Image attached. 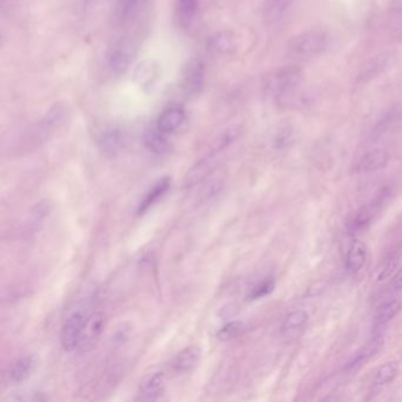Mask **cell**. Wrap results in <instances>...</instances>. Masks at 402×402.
I'll return each instance as SVG.
<instances>
[{
	"mask_svg": "<svg viewBox=\"0 0 402 402\" xmlns=\"http://www.w3.org/2000/svg\"><path fill=\"white\" fill-rule=\"evenodd\" d=\"M171 186H172V179L168 176L156 181L151 188L145 193L143 200L140 202V204L137 207V214L144 215L152 207H155L169 193Z\"/></svg>",
	"mask_w": 402,
	"mask_h": 402,
	"instance_id": "14",
	"label": "cell"
},
{
	"mask_svg": "<svg viewBox=\"0 0 402 402\" xmlns=\"http://www.w3.org/2000/svg\"><path fill=\"white\" fill-rule=\"evenodd\" d=\"M244 329V323L241 321H232L227 325H224L218 332H217V338L221 341H230L232 338H237Z\"/></svg>",
	"mask_w": 402,
	"mask_h": 402,
	"instance_id": "29",
	"label": "cell"
},
{
	"mask_svg": "<svg viewBox=\"0 0 402 402\" xmlns=\"http://www.w3.org/2000/svg\"><path fill=\"white\" fill-rule=\"evenodd\" d=\"M135 54V43L131 37H121L109 51V66L116 73H126Z\"/></svg>",
	"mask_w": 402,
	"mask_h": 402,
	"instance_id": "8",
	"label": "cell"
},
{
	"mask_svg": "<svg viewBox=\"0 0 402 402\" xmlns=\"http://www.w3.org/2000/svg\"><path fill=\"white\" fill-rule=\"evenodd\" d=\"M304 70L297 65L275 68L263 80V91L278 105H289L295 100L304 84Z\"/></svg>",
	"mask_w": 402,
	"mask_h": 402,
	"instance_id": "1",
	"label": "cell"
},
{
	"mask_svg": "<svg viewBox=\"0 0 402 402\" xmlns=\"http://www.w3.org/2000/svg\"><path fill=\"white\" fill-rule=\"evenodd\" d=\"M210 46L215 52H218V54H232L237 46V40H236L235 34L232 32L222 31L214 36L210 40Z\"/></svg>",
	"mask_w": 402,
	"mask_h": 402,
	"instance_id": "23",
	"label": "cell"
},
{
	"mask_svg": "<svg viewBox=\"0 0 402 402\" xmlns=\"http://www.w3.org/2000/svg\"><path fill=\"white\" fill-rule=\"evenodd\" d=\"M95 143L103 155L114 157L124 147L126 136L118 126L105 124L95 130Z\"/></svg>",
	"mask_w": 402,
	"mask_h": 402,
	"instance_id": "6",
	"label": "cell"
},
{
	"mask_svg": "<svg viewBox=\"0 0 402 402\" xmlns=\"http://www.w3.org/2000/svg\"><path fill=\"white\" fill-rule=\"evenodd\" d=\"M205 68L201 59L194 58L188 63L183 73L182 85L186 95L194 96L201 92L204 85Z\"/></svg>",
	"mask_w": 402,
	"mask_h": 402,
	"instance_id": "11",
	"label": "cell"
},
{
	"mask_svg": "<svg viewBox=\"0 0 402 402\" xmlns=\"http://www.w3.org/2000/svg\"><path fill=\"white\" fill-rule=\"evenodd\" d=\"M386 193H381L378 195L368 204L364 205L362 208L357 210L352 223L349 224V232L350 234H357L362 229L367 228L371 222L374 220V217L380 213L382 208L383 202L386 200Z\"/></svg>",
	"mask_w": 402,
	"mask_h": 402,
	"instance_id": "12",
	"label": "cell"
},
{
	"mask_svg": "<svg viewBox=\"0 0 402 402\" xmlns=\"http://www.w3.org/2000/svg\"><path fill=\"white\" fill-rule=\"evenodd\" d=\"M87 316L84 309H76L65 320L61 330V345L65 352L73 353L78 349Z\"/></svg>",
	"mask_w": 402,
	"mask_h": 402,
	"instance_id": "5",
	"label": "cell"
},
{
	"mask_svg": "<svg viewBox=\"0 0 402 402\" xmlns=\"http://www.w3.org/2000/svg\"><path fill=\"white\" fill-rule=\"evenodd\" d=\"M138 5L140 0H118L117 13L119 20H130L136 13Z\"/></svg>",
	"mask_w": 402,
	"mask_h": 402,
	"instance_id": "30",
	"label": "cell"
},
{
	"mask_svg": "<svg viewBox=\"0 0 402 402\" xmlns=\"http://www.w3.org/2000/svg\"><path fill=\"white\" fill-rule=\"evenodd\" d=\"M167 133L161 131L157 126L145 130L143 143L149 151L156 155H164L170 150V142L168 141Z\"/></svg>",
	"mask_w": 402,
	"mask_h": 402,
	"instance_id": "21",
	"label": "cell"
},
{
	"mask_svg": "<svg viewBox=\"0 0 402 402\" xmlns=\"http://www.w3.org/2000/svg\"><path fill=\"white\" fill-rule=\"evenodd\" d=\"M388 162H389V154L387 150L382 148L373 149L361 158L357 169L361 172L381 170L383 168L387 167Z\"/></svg>",
	"mask_w": 402,
	"mask_h": 402,
	"instance_id": "20",
	"label": "cell"
},
{
	"mask_svg": "<svg viewBox=\"0 0 402 402\" xmlns=\"http://www.w3.org/2000/svg\"><path fill=\"white\" fill-rule=\"evenodd\" d=\"M382 338H378L362 345V347L357 350V353L355 354L353 361L350 362V367H357V366L364 364L366 361L369 360V359L374 357L375 354L379 353L380 349L382 348Z\"/></svg>",
	"mask_w": 402,
	"mask_h": 402,
	"instance_id": "25",
	"label": "cell"
},
{
	"mask_svg": "<svg viewBox=\"0 0 402 402\" xmlns=\"http://www.w3.org/2000/svg\"><path fill=\"white\" fill-rule=\"evenodd\" d=\"M392 288L394 290H401L402 289V268L399 270L396 275L393 277V281H392Z\"/></svg>",
	"mask_w": 402,
	"mask_h": 402,
	"instance_id": "33",
	"label": "cell"
},
{
	"mask_svg": "<svg viewBox=\"0 0 402 402\" xmlns=\"http://www.w3.org/2000/svg\"><path fill=\"white\" fill-rule=\"evenodd\" d=\"M200 11V0H176L174 17L182 29H189L195 23Z\"/></svg>",
	"mask_w": 402,
	"mask_h": 402,
	"instance_id": "18",
	"label": "cell"
},
{
	"mask_svg": "<svg viewBox=\"0 0 402 402\" xmlns=\"http://www.w3.org/2000/svg\"><path fill=\"white\" fill-rule=\"evenodd\" d=\"M66 117L68 107H65V104L56 103L32 128L31 141L34 142V144H40L47 141L50 137L54 136V133L61 129Z\"/></svg>",
	"mask_w": 402,
	"mask_h": 402,
	"instance_id": "4",
	"label": "cell"
},
{
	"mask_svg": "<svg viewBox=\"0 0 402 402\" xmlns=\"http://www.w3.org/2000/svg\"><path fill=\"white\" fill-rule=\"evenodd\" d=\"M332 43V36L326 29H311L294 36L289 40L287 54L294 59H311L326 52Z\"/></svg>",
	"mask_w": 402,
	"mask_h": 402,
	"instance_id": "2",
	"label": "cell"
},
{
	"mask_svg": "<svg viewBox=\"0 0 402 402\" xmlns=\"http://www.w3.org/2000/svg\"><path fill=\"white\" fill-rule=\"evenodd\" d=\"M367 260V247L361 241H354L345 258V268L350 273H357L362 269Z\"/></svg>",
	"mask_w": 402,
	"mask_h": 402,
	"instance_id": "22",
	"label": "cell"
},
{
	"mask_svg": "<svg viewBox=\"0 0 402 402\" xmlns=\"http://www.w3.org/2000/svg\"><path fill=\"white\" fill-rule=\"evenodd\" d=\"M186 114L179 105H171L160 114L157 119V128L164 133H171L179 129L186 121Z\"/></svg>",
	"mask_w": 402,
	"mask_h": 402,
	"instance_id": "17",
	"label": "cell"
},
{
	"mask_svg": "<svg viewBox=\"0 0 402 402\" xmlns=\"http://www.w3.org/2000/svg\"><path fill=\"white\" fill-rule=\"evenodd\" d=\"M395 61V54L393 52H383L378 54L375 57L371 58L366 64L362 66L360 73L357 75L355 83L357 85H364L372 80H376L393 66Z\"/></svg>",
	"mask_w": 402,
	"mask_h": 402,
	"instance_id": "9",
	"label": "cell"
},
{
	"mask_svg": "<svg viewBox=\"0 0 402 402\" xmlns=\"http://www.w3.org/2000/svg\"><path fill=\"white\" fill-rule=\"evenodd\" d=\"M399 373V364L396 361H389L382 364L378 372H376L375 382L376 386H385L392 382L396 378Z\"/></svg>",
	"mask_w": 402,
	"mask_h": 402,
	"instance_id": "27",
	"label": "cell"
},
{
	"mask_svg": "<svg viewBox=\"0 0 402 402\" xmlns=\"http://www.w3.org/2000/svg\"><path fill=\"white\" fill-rule=\"evenodd\" d=\"M308 319H309V315H308L307 311H302V309H297V311L289 313L288 315L285 316V321L282 322V334H288L294 330L300 329L307 325Z\"/></svg>",
	"mask_w": 402,
	"mask_h": 402,
	"instance_id": "26",
	"label": "cell"
},
{
	"mask_svg": "<svg viewBox=\"0 0 402 402\" xmlns=\"http://www.w3.org/2000/svg\"><path fill=\"white\" fill-rule=\"evenodd\" d=\"M275 287H276L275 278L273 276L266 277L261 282H258L254 288L251 289L248 297H249V300H258L262 297H266L274 292Z\"/></svg>",
	"mask_w": 402,
	"mask_h": 402,
	"instance_id": "28",
	"label": "cell"
},
{
	"mask_svg": "<svg viewBox=\"0 0 402 402\" xmlns=\"http://www.w3.org/2000/svg\"><path fill=\"white\" fill-rule=\"evenodd\" d=\"M37 360L34 355H25L13 361L4 374V382L8 386H17L30 378L36 368Z\"/></svg>",
	"mask_w": 402,
	"mask_h": 402,
	"instance_id": "10",
	"label": "cell"
},
{
	"mask_svg": "<svg viewBox=\"0 0 402 402\" xmlns=\"http://www.w3.org/2000/svg\"><path fill=\"white\" fill-rule=\"evenodd\" d=\"M401 309V302L398 300L388 301L386 304H381L375 311L374 323L375 326H383L386 323L391 322L395 316L398 315Z\"/></svg>",
	"mask_w": 402,
	"mask_h": 402,
	"instance_id": "24",
	"label": "cell"
},
{
	"mask_svg": "<svg viewBox=\"0 0 402 402\" xmlns=\"http://www.w3.org/2000/svg\"><path fill=\"white\" fill-rule=\"evenodd\" d=\"M165 391V379L163 373H152L142 381L138 391H137L136 400L140 401H157L162 398Z\"/></svg>",
	"mask_w": 402,
	"mask_h": 402,
	"instance_id": "13",
	"label": "cell"
},
{
	"mask_svg": "<svg viewBox=\"0 0 402 402\" xmlns=\"http://www.w3.org/2000/svg\"><path fill=\"white\" fill-rule=\"evenodd\" d=\"M221 189H222V183L220 181H215V182L209 183L208 186H205L203 189V200L209 201L211 198H215L216 195L220 194Z\"/></svg>",
	"mask_w": 402,
	"mask_h": 402,
	"instance_id": "32",
	"label": "cell"
},
{
	"mask_svg": "<svg viewBox=\"0 0 402 402\" xmlns=\"http://www.w3.org/2000/svg\"><path fill=\"white\" fill-rule=\"evenodd\" d=\"M239 130H229L228 133H224L223 136L221 137L218 144L209 152L208 155L202 157L201 160L188 171L184 179L186 189H191L194 186H200L202 182H204L205 179H208L217 167V161L220 158L218 156L232 144V142L239 137Z\"/></svg>",
	"mask_w": 402,
	"mask_h": 402,
	"instance_id": "3",
	"label": "cell"
},
{
	"mask_svg": "<svg viewBox=\"0 0 402 402\" xmlns=\"http://www.w3.org/2000/svg\"><path fill=\"white\" fill-rule=\"evenodd\" d=\"M299 136V129L292 121H282L274 128L270 136V144L277 151L290 148Z\"/></svg>",
	"mask_w": 402,
	"mask_h": 402,
	"instance_id": "15",
	"label": "cell"
},
{
	"mask_svg": "<svg viewBox=\"0 0 402 402\" xmlns=\"http://www.w3.org/2000/svg\"><path fill=\"white\" fill-rule=\"evenodd\" d=\"M398 263L399 256H392L391 258H388L387 262L385 263V266L382 267V269L380 271L378 280H379V281H383V280H386V278L391 276L393 271L396 269Z\"/></svg>",
	"mask_w": 402,
	"mask_h": 402,
	"instance_id": "31",
	"label": "cell"
},
{
	"mask_svg": "<svg viewBox=\"0 0 402 402\" xmlns=\"http://www.w3.org/2000/svg\"><path fill=\"white\" fill-rule=\"evenodd\" d=\"M104 327H105V316L102 311H95L92 314H89L84 325L83 333H82L80 345L77 350L80 353L91 352L98 343Z\"/></svg>",
	"mask_w": 402,
	"mask_h": 402,
	"instance_id": "7",
	"label": "cell"
},
{
	"mask_svg": "<svg viewBox=\"0 0 402 402\" xmlns=\"http://www.w3.org/2000/svg\"><path fill=\"white\" fill-rule=\"evenodd\" d=\"M296 0H266L263 8V18L268 24L281 22L288 15Z\"/></svg>",
	"mask_w": 402,
	"mask_h": 402,
	"instance_id": "19",
	"label": "cell"
},
{
	"mask_svg": "<svg viewBox=\"0 0 402 402\" xmlns=\"http://www.w3.org/2000/svg\"><path fill=\"white\" fill-rule=\"evenodd\" d=\"M200 360H201V349L196 345H190L176 355L171 364V368L174 374L184 375L193 372L198 367Z\"/></svg>",
	"mask_w": 402,
	"mask_h": 402,
	"instance_id": "16",
	"label": "cell"
}]
</instances>
